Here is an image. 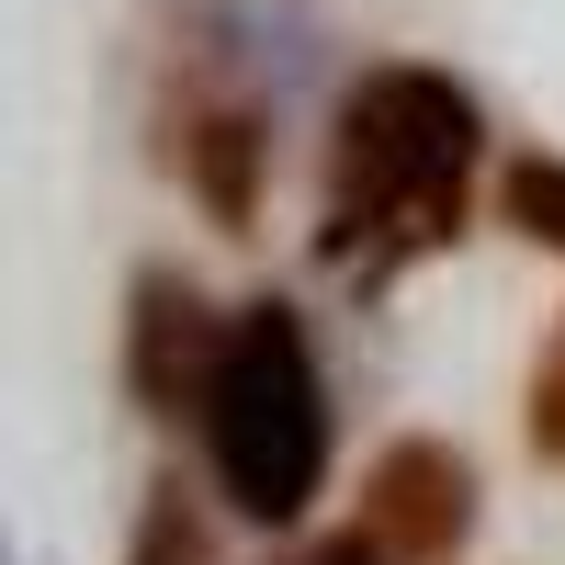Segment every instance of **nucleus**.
Returning <instances> with one entry per match:
<instances>
[{
    "label": "nucleus",
    "instance_id": "1",
    "mask_svg": "<svg viewBox=\"0 0 565 565\" xmlns=\"http://www.w3.org/2000/svg\"><path fill=\"white\" fill-rule=\"evenodd\" d=\"M476 136L487 125L463 103V79L362 68L340 103V136H328V226H317L328 271L385 282L407 260H430L463 226V193H476Z\"/></svg>",
    "mask_w": 565,
    "mask_h": 565
},
{
    "label": "nucleus",
    "instance_id": "2",
    "mask_svg": "<svg viewBox=\"0 0 565 565\" xmlns=\"http://www.w3.org/2000/svg\"><path fill=\"white\" fill-rule=\"evenodd\" d=\"M204 452L215 487L249 509V521H295V509L328 487V385L295 306H238L226 317V351L204 373Z\"/></svg>",
    "mask_w": 565,
    "mask_h": 565
},
{
    "label": "nucleus",
    "instance_id": "3",
    "mask_svg": "<svg viewBox=\"0 0 565 565\" xmlns=\"http://www.w3.org/2000/svg\"><path fill=\"white\" fill-rule=\"evenodd\" d=\"M226 351V317L193 295L181 271H136V317H125V385L148 396L159 418L204 407V373Z\"/></svg>",
    "mask_w": 565,
    "mask_h": 565
},
{
    "label": "nucleus",
    "instance_id": "4",
    "mask_svg": "<svg viewBox=\"0 0 565 565\" xmlns=\"http://www.w3.org/2000/svg\"><path fill=\"white\" fill-rule=\"evenodd\" d=\"M463 521H476V476L441 452V441H396L385 463H373V543L385 554H452Z\"/></svg>",
    "mask_w": 565,
    "mask_h": 565
},
{
    "label": "nucleus",
    "instance_id": "5",
    "mask_svg": "<svg viewBox=\"0 0 565 565\" xmlns=\"http://www.w3.org/2000/svg\"><path fill=\"white\" fill-rule=\"evenodd\" d=\"M260 159H271V136L249 103H204V114H181V181L204 193L215 226H249L260 215Z\"/></svg>",
    "mask_w": 565,
    "mask_h": 565
},
{
    "label": "nucleus",
    "instance_id": "6",
    "mask_svg": "<svg viewBox=\"0 0 565 565\" xmlns=\"http://www.w3.org/2000/svg\"><path fill=\"white\" fill-rule=\"evenodd\" d=\"M125 565H204V521L181 487H148V509H136V554Z\"/></svg>",
    "mask_w": 565,
    "mask_h": 565
},
{
    "label": "nucleus",
    "instance_id": "7",
    "mask_svg": "<svg viewBox=\"0 0 565 565\" xmlns=\"http://www.w3.org/2000/svg\"><path fill=\"white\" fill-rule=\"evenodd\" d=\"M509 215H521L543 249H565V159H521L509 170Z\"/></svg>",
    "mask_w": 565,
    "mask_h": 565
},
{
    "label": "nucleus",
    "instance_id": "8",
    "mask_svg": "<svg viewBox=\"0 0 565 565\" xmlns=\"http://www.w3.org/2000/svg\"><path fill=\"white\" fill-rule=\"evenodd\" d=\"M543 452H565V351L543 362Z\"/></svg>",
    "mask_w": 565,
    "mask_h": 565
},
{
    "label": "nucleus",
    "instance_id": "9",
    "mask_svg": "<svg viewBox=\"0 0 565 565\" xmlns=\"http://www.w3.org/2000/svg\"><path fill=\"white\" fill-rule=\"evenodd\" d=\"M328 565H373V554H328Z\"/></svg>",
    "mask_w": 565,
    "mask_h": 565
},
{
    "label": "nucleus",
    "instance_id": "10",
    "mask_svg": "<svg viewBox=\"0 0 565 565\" xmlns=\"http://www.w3.org/2000/svg\"><path fill=\"white\" fill-rule=\"evenodd\" d=\"M0 565H12V543H0Z\"/></svg>",
    "mask_w": 565,
    "mask_h": 565
}]
</instances>
